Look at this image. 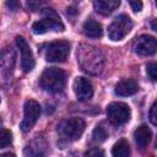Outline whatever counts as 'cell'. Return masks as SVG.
Returning <instances> with one entry per match:
<instances>
[{"instance_id": "cell-1", "label": "cell", "mask_w": 157, "mask_h": 157, "mask_svg": "<svg viewBox=\"0 0 157 157\" xmlns=\"http://www.w3.org/2000/svg\"><path fill=\"white\" fill-rule=\"evenodd\" d=\"M77 63L85 72L90 75H98L104 67V56L94 45L81 43L77 48Z\"/></svg>"}, {"instance_id": "cell-2", "label": "cell", "mask_w": 157, "mask_h": 157, "mask_svg": "<svg viewBox=\"0 0 157 157\" xmlns=\"http://www.w3.org/2000/svg\"><path fill=\"white\" fill-rule=\"evenodd\" d=\"M66 83V74L59 67H48L43 71L39 85L40 87L50 93L61 92Z\"/></svg>"}, {"instance_id": "cell-3", "label": "cell", "mask_w": 157, "mask_h": 157, "mask_svg": "<svg viewBox=\"0 0 157 157\" xmlns=\"http://www.w3.org/2000/svg\"><path fill=\"white\" fill-rule=\"evenodd\" d=\"M85 130V121L81 118H66L61 120L56 126V132L59 137L64 141H75L81 137Z\"/></svg>"}, {"instance_id": "cell-4", "label": "cell", "mask_w": 157, "mask_h": 157, "mask_svg": "<svg viewBox=\"0 0 157 157\" xmlns=\"http://www.w3.org/2000/svg\"><path fill=\"white\" fill-rule=\"evenodd\" d=\"M43 18L32 25V31L36 34H43L48 31H64V25L54 9L47 7L42 11Z\"/></svg>"}, {"instance_id": "cell-5", "label": "cell", "mask_w": 157, "mask_h": 157, "mask_svg": "<svg viewBox=\"0 0 157 157\" xmlns=\"http://www.w3.org/2000/svg\"><path fill=\"white\" fill-rule=\"evenodd\" d=\"M132 28V21L126 15H119L108 27V36L112 40H121Z\"/></svg>"}, {"instance_id": "cell-6", "label": "cell", "mask_w": 157, "mask_h": 157, "mask_svg": "<svg viewBox=\"0 0 157 157\" xmlns=\"http://www.w3.org/2000/svg\"><path fill=\"white\" fill-rule=\"evenodd\" d=\"M40 115V105L34 99H29L25 103L23 107V119L20 124V128L23 132H28L34 124L37 123Z\"/></svg>"}, {"instance_id": "cell-7", "label": "cell", "mask_w": 157, "mask_h": 157, "mask_svg": "<svg viewBox=\"0 0 157 157\" xmlns=\"http://www.w3.org/2000/svg\"><path fill=\"white\" fill-rule=\"evenodd\" d=\"M70 53V43L67 40H55L48 44L45 49V59L50 63H63Z\"/></svg>"}, {"instance_id": "cell-8", "label": "cell", "mask_w": 157, "mask_h": 157, "mask_svg": "<svg viewBox=\"0 0 157 157\" xmlns=\"http://www.w3.org/2000/svg\"><path fill=\"white\" fill-rule=\"evenodd\" d=\"M130 108L123 102H114L107 107V117L114 125H121L130 119Z\"/></svg>"}, {"instance_id": "cell-9", "label": "cell", "mask_w": 157, "mask_h": 157, "mask_svg": "<svg viewBox=\"0 0 157 157\" xmlns=\"http://www.w3.org/2000/svg\"><path fill=\"white\" fill-rule=\"evenodd\" d=\"M132 50L141 56L153 55L157 52V39L152 36L142 34L135 39L132 44Z\"/></svg>"}, {"instance_id": "cell-10", "label": "cell", "mask_w": 157, "mask_h": 157, "mask_svg": "<svg viewBox=\"0 0 157 157\" xmlns=\"http://www.w3.org/2000/svg\"><path fill=\"white\" fill-rule=\"evenodd\" d=\"M16 44L21 53V67L25 72H29L34 67V58L32 50L23 37H16Z\"/></svg>"}, {"instance_id": "cell-11", "label": "cell", "mask_w": 157, "mask_h": 157, "mask_svg": "<svg viewBox=\"0 0 157 157\" xmlns=\"http://www.w3.org/2000/svg\"><path fill=\"white\" fill-rule=\"evenodd\" d=\"M48 151V144L44 137L36 136L26 147L25 156L26 157H44Z\"/></svg>"}, {"instance_id": "cell-12", "label": "cell", "mask_w": 157, "mask_h": 157, "mask_svg": "<svg viewBox=\"0 0 157 157\" xmlns=\"http://www.w3.org/2000/svg\"><path fill=\"white\" fill-rule=\"evenodd\" d=\"M74 91L80 101H88L93 96V87L85 77H77L74 81Z\"/></svg>"}, {"instance_id": "cell-13", "label": "cell", "mask_w": 157, "mask_h": 157, "mask_svg": "<svg viewBox=\"0 0 157 157\" xmlns=\"http://www.w3.org/2000/svg\"><path fill=\"white\" fill-rule=\"evenodd\" d=\"M137 90H139V86H137L135 80H132V78H124V80L119 81L115 85L114 92H115V94H118L120 97H128V96H131V94L136 93Z\"/></svg>"}, {"instance_id": "cell-14", "label": "cell", "mask_w": 157, "mask_h": 157, "mask_svg": "<svg viewBox=\"0 0 157 157\" xmlns=\"http://www.w3.org/2000/svg\"><path fill=\"white\" fill-rule=\"evenodd\" d=\"M151 136H152V132L150 130V128L147 125H140L135 132H134V139H135V142H136V146L140 151H144L148 142L151 141Z\"/></svg>"}, {"instance_id": "cell-15", "label": "cell", "mask_w": 157, "mask_h": 157, "mask_svg": "<svg viewBox=\"0 0 157 157\" xmlns=\"http://www.w3.org/2000/svg\"><path fill=\"white\" fill-rule=\"evenodd\" d=\"M120 5L119 0H97L93 2V7L98 13L109 15L114 10H117Z\"/></svg>"}, {"instance_id": "cell-16", "label": "cell", "mask_w": 157, "mask_h": 157, "mask_svg": "<svg viewBox=\"0 0 157 157\" xmlns=\"http://www.w3.org/2000/svg\"><path fill=\"white\" fill-rule=\"evenodd\" d=\"M82 29H83V33L87 37H91V38H99L103 34L102 25L99 22H97L96 20H93V18H88L83 23Z\"/></svg>"}, {"instance_id": "cell-17", "label": "cell", "mask_w": 157, "mask_h": 157, "mask_svg": "<svg viewBox=\"0 0 157 157\" xmlns=\"http://www.w3.org/2000/svg\"><path fill=\"white\" fill-rule=\"evenodd\" d=\"M112 156L113 157H129L130 156V147L126 140L121 139L118 142L114 144L112 148Z\"/></svg>"}, {"instance_id": "cell-18", "label": "cell", "mask_w": 157, "mask_h": 157, "mask_svg": "<svg viewBox=\"0 0 157 157\" xmlns=\"http://www.w3.org/2000/svg\"><path fill=\"white\" fill-rule=\"evenodd\" d=\"M13 63H15V54L11 49L5 50L2 53V59H1V71H2V76L6 75V70H12L13 67Z\"/></svg>"}, {"instance_id": "cell-19", "label": "cell", "mask_w": 157, "mask_h": 157, "mask_svg": "<svg viewBox=\"0 0 157 157\" xmlns=\"http://www.w3.org/2000/svg\"><path fill=\"white\" fill-rule=\"evenodd\" d=\"M108 134L107 131L104 130V128H102L101 125H97L92 132V140L96 141V142H103L105 139H107Z\"/></svg>"}, {"instance_id": "cell-20", "label": "cell", "mask_w": 157, "mask_h": 157, "mask_svg": "<svg viewBox=\"0 0 157 157\" xmlns=\"http://www.w3.org/2000/svg\"><path fill=\"white\" fill-rule=\"evenodd\" d=\"M12 142V134L6 130V129H1V134H0V147L1 148H5L7 147Z\"/></svg>"}, {"instance_id": "cell-21", "label": "cell", "mask_w": 157, "mask_h": 157, "mask_svg": "<svg viewBox=\"0 0 157 157\" xmlns=\"http://www.w3.org/2000/svg\"><path fill=\"white\" fill-rule=\"evenodd\" d=\"M146 72L150 80L157 81V63H150L146 66Z\"/></svg>"}, {"instance_id": "cell-22", "label": "cell", "mask_w": 157, "mask_h": 157, "mask_svg": "<svg viewBox=\"0 0 157 157\" xmlns=\"http://www.w3.org/2000/svg\"><path fill=\"white\" fill-rule=\"evenodd\" d=\"M83 157H104V155H103V151L101 148L93 147V148H90L88 151H86Z\"/></svg>"}, {"instance_id": "cell-23", "label": "cell", "mask_w": 157, "mask_h": 157, "mask_svg": "<svg viewBox=\"0 0 157 157\" xmlns=\"http://www.w3.org/2000/svg\"><path fill=\"white\" fill-rule=\"evenodd\" d=\"M150 121L157 126V101L152 104V107L150 109Z\"/></svg>"}, {"instance_id": "cell-24", "label": "cell", "mask_w": 157, "mask_h": 157, "mask_svg": "<svg viewBox=\"0 0 157 157\" xmlns=\"http://www.w3.org/2000/svg\"><path fill=\"white\" fill-rule=\"evenodd\" d=\"M129 4H130L131 9H132L135 12H139V11H141V9H142V2H141V1H130Z\"/></svg>"}, {"instance_id": "cell-25", "label": "cell", "mask_w": 157, "mask_h": 157, "mask_svg": "<svg viewBox=\"0 0 157 157\" xmlns=\"http://www.w3.org/2000/svg\"><path fill=\"white\" fill-rule=\"evenodd\" d=\"M43 2H38V1H28L27 2V6L29 7V10H37Z\"/></svg>"}, {"instance_id": "cell-26", "label": "cell", "mask_w": 157, "mask_h": 157, "mask_svg": "<svg viewBox=\"0 0 157 157\" xmlns=\"http://www.w3.org/2000/svg\"><path fill=\"white\" fill-rule=\"evenodd\" d=\"M6 5L12 10V11H15V10H17V7L20 6V4L17 2V1H10V2H6Z\"/></svg>"}, {"instance_id": "cell-27", "label": "cell", "mask_w": 157, "mask_h": 157, "mask_svg": "<svg viewBox=\"0 0 157 157\" xmlns=\"http://www.w3.org/2000/svg\"><path fill=\"white\" fill-rule=\"evenodd\" d=\"M151 28H152L155 32H157V18H155V20L151 21Z\"/></svg>"}, {"instance_id": "cell-28", "label": "cell", "mask_w": 157, "mask_h": 157, "mask_svg": "<svg viewBox=\"0 0 157 157\" xmlns=\"http://www.w3.org/2000/svg\"><path fill=\"white\" fill-rule=\"evenodd\" d=\"M1 157H16V156H15L13 153H10V152H9V153H2Z\"/></svg>"}, {"instance_id": "cell-29", "label": "cell", "mask_w": 157, "mask_h": 157, "mask_svg": "<svg viewBox=\"0 0 157 157\" xmlns=\"http://www.w3.org/2000/svg\"><path fill=\"white\" fill-rule=\"evenodd\" d=\"M156 146H157V140H156Z\"/></svg>"}, {"instance_id": "cell-30", "label": "cell", "mask_w": 157, "mask_h": 157, "mask_svg": "<svg viewBox=\"0 0 157 157\" xmlns=\"http://www.w3.org/2000/svg\"><path fill=\"white\" fill-rule=\"evenodd\" d=\"M156 6H157V1H156Z\"/></svg>"}]
</instances>
